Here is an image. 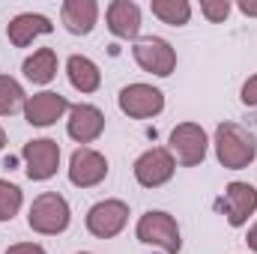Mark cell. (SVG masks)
I'll use <instances>...</instances> for the list:
<instances>
[{
  "mask_svg": "<svg viewBox=\"0 0 257 254\" xmlns=\"http://www.w3.org/2000/svg\"><path fill=\"white\" fill-rule=\"evenodd\" d=\"M212 147L218 165L227 171H242L257 159V138L239 123H218Z\"/></svg>",
  "mask_w": 257,
  "mask_h": 254,
  "instance_id": "1",
  "label": "cell"
},
{
  "mask_svg": "<svg viewBox=\"0 0 257 254\" xmlns=\"http://www.w3.org/2000/svg\"><path fill=\"white\" fill-rule=\"evenodd\" d=\"M72 221V209L66 203L63 194L57 191H42L33 197L30 203V212H27V224L33 233H42V236H57L63 233Z\"/></svg>",
  "mask_w": 257,
  "mask_h": 254,
  "instance_id": "2",
  "label": "cell"
},
{
  "mask_svg": "<svg viewBox=\"0 0 257 254\" xmlns=\"http://www.w3.org/2000/svg\"><path fill=\"white\" fill-rule=\"evenodd\" d=\"M135 236L147 245H156L165 254H177L183 248V239H180V227H177V218L171 212H162V209H150L138 218V227H135Z\"/></svg>",
  "mask_w": 257,
  "mask_h": 254,
  "instance_id": "3",
  "label": "cell"
},
{
  "mask_svg": "<svg viewBox=\"0 0 257 254\" xmlns=\"http://www.w3.org/2000/svg\"><path fill=\"white\" fill-rule=\"evenodd\" d=\"M135 180L144 189H159L165 183H171L174 171H177V159L171 156L168 147H150L147 153H141L135 159Z\"/></svg>",
  "mask_w": 257,
  "mask_h": 254,
  "instance_id": "4",
  "label": "cell"
},
{
  "mask_svg": "<svg viewBox=\"0 0 257 254\" xmlns=\"http://www.w3.org/2000/svg\"><path fill=\"white\" fill-rule=\"evenodd\" d=\"M126 221H128V203L117 200V197L99 200L87 209V230L96 239H114L117 233H123Z\"/></svg>",
  "mask_w": 257,
  "mask_h": 254,
  "instance_id": "5",
  "label": "cell"
},
{
  "mask_svg": "<svg viewBox=\"0 0 257 254\" xmlns=\"http://www.w3.org/2000/svg\"><path fill=\"white\" fill-rule=\"evenodd\" d=\"M117 105L132 120H150L165 111V93L153 84H128L120 90Z\"/></svg>",
  "mask_w": 257,
  "mask_h": 254,
  "instance_id": "6",
  "label": "cell"
},
{
  "mask_svg": "<svg viewBox=\"0 0 257 254\" xmlns=\"http://www.w3.org/2000/svg\"><path fill=\"white\" fill-rule=\"evenodd\" d=\"M132 54H135V63L141 66L144 72L159 75V78H168V75L177 69V51H174L171 42L162 39V36L138 39L135 48H132Z\"/></svg>",
  "mask_w": 257,
  "mask_h": 254,
  "instance_id": "7",
  "label": "cell"
},
{
  "mask_svg": "<svg viewBox=\"0 0 257 254\" xmlns=\"http://www.w3.org/2000/svg\"><path fill=\"white\" fill-rule=\"evenodd\" d=\"M209 150V138L197 123H180L171 132V156L183 165V168H194L206 159Z\"/></svg>",
  "mask_w": 257,
  "mask_h": 254,
  "instance_id": "8",
  "label": "cell"
},
{
  "mask_svg": "<svg viewBox=\"0 0 257 254\" xmlns=\"http://www.w3.org/2000/svg\"><path fill=\"white\" fill-rule=\"evenodd\" d=\"M21 159H24V171L30 180L42 183V180H51L60 168V144L51 141V138H36V141H27L24 150H21Z\"/></svg>",
  "mask_w": 257,
  "mask_h": 254,
  "instance_id": "9",
  "label": "cell"
},
{
  "mask_svg": "<svg viewBox=\"0 0 257 254\" xmlns=\"http://www.w3.org/2000/svg\"><path fill=\"white\" fill-rule=\"evenodd\" d=\"M108 177V159L93 147H78L69 159V183L78 189H93Z\"/></svg>",
  "mask_w": 257,
  "mask_h": 254,
  "instance_id": "10",
  "label": "cell"
},
{
  "mask_svg": "<svg viewBox=\"0 0 257 254\" xmlns=\"http://www.w3.org/2000/svg\"><path fill=\"white\" fill-rule=\"evenodd\" d=\"M66 132L75 144L87 147L93 141L102 138L105 132V114L96 108V105H87V102H78L69 108V120H66Z\"/></svg>",
  "mask_w": 257,
  "mask_h": 254,
  "instance_id": "11",
  "label": "cell"
},
{
  "mask_svg": "<svg viewBox=\"0 0 257 254\" xmlns=\"http://www.w3.org/2000/svg\"><path fill=\"white\" fill-rule=\"evenodd\" d=\"M218 209L224 212L230 227H242L257 209V189L251 183H230L224 189V197L218 200Z\"/></svg>",
  "mask_w": 257,
  "mask_h": 254,
  "instance_id": "12",
  "label": "cell"
},
{
  "mask_svg": "<svg viewBox=\"0 0 257 254\" xmlns=\"http://www.w3.org/2000/svg\"><path fill=\"white\" fill-rule=\"evenodd\" d=\"M69 99L60 96V93H51V90H42V93H33V96H27V102H24V120L30 123V126H54L63 114H69Z\"/></svg>",
  "mask_w": 257,
  "mask_h": 254,
  "instance_id": "13",
  "label": "cell"
},
{
  "mask_svg": "<svg viewBox=\"0 0 257 254\" xmlns=\"http://www.w3.org/2000/svg\"><path fill=\"white\" fill-rule=\"evenodd\" d=\"M105 24L117 39H138L141 33V6L135 0H111L105 9Z\"/></svg>",
  "mask_w": 257,
  "mask_h": 254,
  "instance_id": "14",
  "label": "cell"
},
{
  "mask_svg": "<svg viewBox=\"0 0 257 254\" xmlns=\"http://www.w3.org/2000/svg\"><path fill=\"white\" fill-rule=\"evenodd\" d=\"M51 30H54L51 18L48 15H39V12H21V15H15L6 24V36H9V42L15 48H27L36 36H45Z\"/></svg>",
  "mask_w": 257,
  "mask_h": 254,
  "instance_id": "15",
  "label": "cell"
},
{
  "mask_svg": "<svg viewBox=\"0 0 257 254\" xmlns=\"http://www.w3.org/2000/svg\"><path fill=\"white\" fill-rule=\"evenodd\" d=\"M60 21L72 36H87V33H93V27L99 21V3L96 0H63Z\"/></svg>",
  "mask_w": 257,
  "mask_h": 254,
  "instance_id": "16",
  "label": "cell"
},
{
  "mask_svg": "<svg viewBox=\"0 0 257 254\" xmlns=\"http://www.w3.org/2000/svg\"><path fill=\"white\" fill-rule=\"evenodd\" d=\"M66 75H69V84L78 90V93H96L102 87V72L99 66L93 63L90 57L84 54H72L66 60Z\"/></svg>",
  "mask_w": 257,
  "mask_h": 254,
  "instance_id": "17",
  "label": "cell"
},
{
  "mask_svg": "<svg viewBox=\"0 0 257 254\" xmlns=\"http://www.w3.org/2000/svg\"><path fill=\"white\" fill-rule=\"evenodd\" d=\"M21 72H24V78L33 81V84H51V81L57 78V51H54V48H39V51H33V54L24 60Z\"/></svg>",
  "mask_w": 257,
  "mask_h": 254,
  "instance_id": "18",
  "label": "cell"
},
{
  "mask_svg": "<svg viewBox=\"0 0 257 254\" xmlns=\"http://www.w3.org/2000/svg\"><path fill=\"white\" fill-rule=\"evenodd\" d=\"M150 12L171 27H183L192 18V3L189 0H150Z\"/></svg>",
  "mask_w": 257,
  "mask_h": 254,
  "instance_id": "19",
  "label": "cell"
},
{
  "mask_svg": "<svg viewBox=\"0 0 257 254\" xmlns=\"http://www.w3.org/2000/svg\"><path fill=\"white\" fill-rule=\"evenodd\" d=\"M24 87L12 75H0V117H12L15 111H24Z\"/></svg>",
  "mask_w": 257,
  "mask_h": 254,
  "instance_id": "20",
  "label": "cell"
},
{
  "mask_svg": "<svg viewBox=\"0 0 257 254\" xmlns=\"http://www.w3.org/2000/svg\"><path fill=\"white\" fill-rule=\"evenodd\" d=\"M21 203H24L21 189L15 183H9V180H0V221H12L18 215Z\"/></svg>",
  "mask_w": 257,
  "mask_h": 254,
  "instance_id": "21",
  "label": "cell"
},
{
  "mask_svg": "<svg viewBox=\"0 0 257 254\" xmlns=\"http://www.w3.org/2000/svg\"><path fill=\"white\" fill-rule=\"evenodd\" d=\"M200 15L209 24H221L230 15V3L227 0H200Z\"/></svg>",
  "mask_w": 257,
  "mask_h": 254,
  "instance_id": "22",
  "label": "cell"
},
{
  "mask_svg": "<svg viewBox=\"0 0 257 254\" xmlns=\"http://www.w3.org/2000/svg\"><path fill=\"white\" fill-rule=\"evenodd\" d=\"M239 99H242V105L257 108V75H251V78L242 84V93H239Z\"/></svg>",
  "mask_w": 257,
  "mask_h": 254,
  "instance_id": "23",
  "label": "cell"
},
{
  "mask_svg": "<svg viewBox=\"0 0 257 254\" xmlns=\"http://www.w3.org/2000/svg\"><path fill=\"white\" fill-rule=\"evenodd\" d=\"M6 254H48L39 242H15V245H9Z\"/></svg>",
  "mask_w": 257,
  "mask_h": 254,
  "instance_id": "24",
  "label": "cell"
},
{
  "mask_svg": "<svg viewBox=\"0 0 257 254\" xmlns=\"http://www.w3.org/2000/svg\"><path fill=\"white\" fill-rule=\"evenodd\" d=\"M239 12H242V15H248V18H257V3L242 0V3H239Z\"/></svg>",
  "mask_w": 257,
  "mask_h": 254,
  "instance_id": "25",
  "label": "cell"
},
{
  "mask_svg": "<svg viewBox=\"0 0 257 254\" xmlns=\"http://www.w3.org/2000/svg\"><path fill=\"white\" fill-rule=\"evenodd\" d=\"M245 242H248V248H251V251H257V221L248 227V236H245Z\"/></svg>",
  "mask_w": 257,
  "mask_h": 254,
  "instance_id": "26",
  "label": "cell"
},
{
  "mask_svg": "<svg viewBox=\"0 0 257 254\" xmlns=\"http://www.w3.org/2000/svg\"><path fill=\"white\" fill-rule=\"evenodd\" d=\"M6 147V132H3V126H0V150Z\"/></svg>",
  "mask_w": 257,
  "mask_h": 254,
  "instance_id": "27",
  "label": "cell"
},
{
  "mask_svg": "<svg viewBox=\"0 0 257 254\" xmlns=\"http://www.w3.org/2000/svg\"><path fill=\"white\" fill-rule=\"evenodd\" d=\"M78 254H90V251H78Z\"/></svg>",
  "mask_w": 257,
  "mask_h": 254,
  "instance_id": "28",
  "label": "cell"
}]
</instances>
